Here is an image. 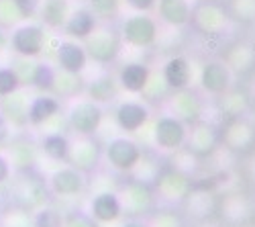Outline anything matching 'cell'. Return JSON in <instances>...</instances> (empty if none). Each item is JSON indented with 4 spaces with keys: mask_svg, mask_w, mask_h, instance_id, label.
<instances>
[{
    "mask_svg": "<svg viewBox=\"0 0 255 227\" xmlns=\"http://www.w3.org/2000/svg\"><path fill=\"white\" fill-rule=\"evenodd\" d=\"M121 41L135 49L153 47L159 37V23L147 12H133L121 23Z\"/></svg>",
    "mask_w": 255,
    "mask_h": 227,
    "instance_id": "cell-1",
    "label": "cell"
},
{
    "mask_svg": "<svg viewBox=\"0 0 255 227\" xmlns=\"http://www.w3.org/2000/svg\"><path fill=\"white\" fill-rule=\"evenodd\" d=\"M102 154H104L106 164H109L113 170L123 172V174L133 172L139 166V162L143 160V156H145L141 143L135 141L129 135L113 137L109 143H106V148H104Z\"/></svg>",
    "mask_w": 255,
    "mask_h": 227,
    "instance_id": "cell-2",
    "label": "cell"
},
{
    "mask_svg": "<svg viewBox=\"0 0 255 227\" xmlns=\"http://www.w3.org/2000/svg\"><path fill=\"white\" fill-rule=\"evenodd\" d=\"M188 125L174 115H159L153 121L151 139L159 152H180L188 139Z\"/></svg>",
    "mask_w": 255,
    "mask_h": 227,
    "instance_id": "cell-3",
    "label": "cell"
},
{
    "mask_svg": "<svg viewBox=\"0 0 255 227\" xmlns=\"http://www.w3.org/2000/svg\"><path fill=\"white\" fill-rule=\"evenodd\" d=\"M84 49L88 53V59H92L94 64L109 66L119 59L121 49H123V41L117 31H113L109 27H98L84 41Z\"/></svg>",
    "mask_w": 255,
    "mask_h": 227,
    "instance_id": "cell-4",
    "label": "cell"
},
{
    "mask_svg": "<svg viewBox=\"0 0 255 227\" xmlns=\"http://www.w3.org/2000/svg\"><path fill=\"white\" fill-rule=\"evenodd\" d=\"M10 195L14 197V205L18 209H35L41 207L43 201L47 199V187L39 176H35L29 168L18 172V180L10 189Z\"/></svg>",
    "mask_w": 255,
    "mask_h": 227,
    "instance_id": "cell-5",
    "label": "cell"
},
{
    "mask_svg": "<svg viewBox=\"0 0 255 227\" xmlns=\"http://www.w3.org/2000/svg\"><path fill=\"white\" fill-rule=\"evenodd\" d=\"M102 119H104V109L90 98L74 102V107L68 113V123L72 131L76 135H86V137L94 135L100 129Z\"/></svg>",
    "mask_w": 255,
    "mask_h": 227,
    "instance_id": "cell-6",
    "label": "cell"
},
{
    "mask_svg": "<svg viewBox=\"0 0 255 227\" xmlns=\"http://www.w3.org/2000/svg\"><path fill=\"white\" fill-rule=\"evenodd\" d=\"M10 47L20 57H39L45 47V27L43 25H23L16 27L10 35Z\"/></svg>",
    "mask_w": 255,
    "mask_h": 227,
    "instance_id": "cell-7",
    "label": "cell"
},
{
    "mask_svg": "<svg viewBox=\"0 0 255 227\" xmlns=\"http://www.w3.org/2000/svg\"><path fill=\"white\" fill-rule=\"evenodd\" d=\"M149 121H151V109L141 100H123L115 109L117 127L127 135L139 133Z\"/></svg>",
    "mask_w": 255,
    "mask_h": 227,
    "instance_id": "cell-8",
    "label": "cell"
},
{
    "mask_svg": "<svg viewBox=\"0 0 255 227\" xmlns=\"http://www.w3.org/2000/svg\"><path fill=\"white\" fill-rule=\"evenodd\" d=\"M159 78L167 86L169 92H180L192 86L194 82V66L192 61L184 55H172L161 64V74Z\"/></svg>",
    "mask_w": 255,
    "mask_h": 227,
    "instance_id": "cell-9",
    "label": "cell"
},
{
    "mask_svg": "<svg viewBox=\"0 0 255 227\" xmlns=\"http://www.w3.org/2000/svg\"><path fill=\"white\" fill-rule=\"evenodd\" d=\"M231 82H233V74L225 61L212 59L200 68L198 84L202 92H206L208 96H225L231 90Z\"/></svg>",
    "mask_w": 255,
    "mask_h": 227,
    "instance_id": "cell-10",
    "label": "cell"
},
{
    "mask_svg": "<svg viewBox=\"0 0 255 227\" xmlns=\"http://www.w3.org/2000/svg\"><path fill=\"white\" fill-rule=\"evenodd\" d=\"M190 23H194V27L206 35H217L227 27V12L212 0H200L196 6H192Z\"/></svg>",
    "mask_w": 255,
    "mask_h": 227,
    "instance_id": "cell-11",
    "label": "cell"
},
{
    "mask_svg": "<svg viewBox=\"0 0 255 227\" xmlns=\"http://www.w3.org/2000/svg\"><path fill=\"white\" fill-rule=\"evenodd\" d=\"M102 158V148L100 143L86 135H78V141L72 143L70 148V158L68 162H72V166L80 172H92L98 168Z\"/></svg>",
    "mask_w": 255,
    "mask_h": 227,
    "instance_id": "cell-12",
    "label": "cell"
},
{
    "mask_svg": "<svg viewBox=\"0 0 255 227\" xmlns=\"http://www.w3.org/2000/svg\"><path fill=\"white\" fill-rule=\"evenodd\" d=\"M88 53L84 49V43L74 39H63L57 45V66L63 74L80 76L88 68Z\"/></svg>",
    "mask_w": 255,
    "mask_h": 227,
    "instance_id": "cell-13",
    "label": "cell"
},
{
    "mask_svg": "<svg viewBox=\"0 0 255 227\" xmlns=\"http://www.w3.org/2000/svg\"><path fill=\"white\" fill-rule=\"evenodd\" d=\"M151 68L143 64V61H129L125 64L119 74H117V82H119V88L127 94H143L149 86V80H151Z\"/></svg>",
    "mask_w": 255,
    "mask_h": 227,
    "instance_id": "cell-14",
    "label": "cell"
},
{
    "mask_svg": "<svg viewBox=\"0 0 255 227\" xmlns=\"http://www.w3.org/2000/svg\"><path fill=\"white\" fill-rule=\"evenodd\" d=\"M217 146H219V131L212 125H208V123L196 121L192 129H188V139L184 148H188V152L192 156L204 158L215 152Z\"/></svg>",
    "mask_w": 255,
    "mask_h": 227,
    "instance_id": "cell-15",
    "label": "cell"
},
{
    "mask_svg": "<svg viewBox=\"0 0 255 227\" xmlns=\"http://www.w3.org/2000/svg\"><path fill=\"white\" fill-rule=\"evenodd\" d=\"M169 111H172L169 115L178 117L186 125H194L202 115V98L190 88L174 92V96L169 98Z\"/></svg>",
    "mask_w": 255,
    "mask_h": 227,
    "instance_id": "cell-16",
    "label": "cell"
},
{
    "mask_svg": "<svg viewBox=\"0 0 255 227\" xmlns=\"http://www.w3.org/2000/svg\"><path fill=\"white\" fill-rule=\"evenodd\" d=\"M96 29H98V18L94 16V12L88 6L72 10L66 18V23H63V27H61V31L66 33L68 39L80 41V43H84V41H86Z\"/></svg>",
    "mask_w": 255,
    "mask_h": 227,
    "instance_id": "cell-17",
    "label": "cell"
},
{
    "mask_svg": "<svg viewBox=\"0 0 255 227\" xmlns=\"http://www.w3.org/2000/svg\"><path fill=\"white\" fill-rule=\"evenodd\" d=\"M155 10L159 12L161 23L172 29H184L192 18V2L190 0H157Z\"/></svg>",
    "mask_w": 255,
    "mask_h": 227,
    "instance_id": "cell-18",
    "label": "cell"
},
{
    "mask_svg": "<svg viewBox=\"0 0 255 227\" xmlns=\"http://www.w3.org/2000/svg\"><path fill=\"white\" fill-rule=\"evenodd\" d=\"M49 187L59 197H76L86 187V178H84V172L76 170L74 166H68L53 172V176L49 178Z\"/></svg>",
    "mask_w": 255,
    "mask_h": 227,
    "instance_id": "cell-19",
    "label": "cell"
},
{
    "mask_svg": "<svg viewBox=\"0 0 255 227\" xmlns=\"http://www.w3.org/2000/svg\"><path fill=\"white\" fill-rule=\"evenodd\" d=\"M123 201L121 195L111 193V191H104L100 195H96L90 203V217L100 221V223H111L117 221L123 215Z\"/></svg>",
    "mask_w": 255,
    "mask_h": 227,
    "instance_id": "cell-20",
    "label": "cell"
},
{
    "mask_svg": "<svg viewBox=\"0 0 255 227\" xmlns=\"http://www.w3.org/2000/svg\"><path fill=\"white\" fill-rule=\"evenodd\" d=\"M59 111H61V102L55 96L45 92V94L31 100V105L27 107V121L31 125L39 127V125H43V123H47L49 119H53Z\"/></svg>",
    "mask_w": 255,
    "mask_h": 227,
    "instance_id": "cell-21",
    "label": "cell"
},
{
    "mask_svg": "<svg viewBox=\"0 0 255 227\" xmlns=\"http://www.w3.org/2000/svg\"><path fill=\"white\" fill-rule=\"evenodd\" d=\"M119 82L113 74H100L96 76L94 80L88 82L86 86V96L94 102H98V105H102V102H111L119 96Z\"/></svg>",
    "mask_w": 255,
    "mask_h": 227,
    "instance_id": "cell-22",
    "label": "cell"
},
{
    "mask_svg": "<svg viewBox=\"0 0 255 227\" xmlns=\"http://www.w3.org/2000/svg\"><path fill=\"white\" fill-rule=\"evenodd\" d=\"M121 201H123V209H129L133 213H141L151 205V191L147 187V182L133 180L125 187Z\"/></svg>",
    "mask_w": 255,
    "mask_h": 227,
    "instance_id": "cell-23",
    "label": "cell"
},
{
    "mask_svg": "<svg viewBox=\"0 0 255 227\" xmlns=\"http://www.w3.org/2000/svg\"><path fill=\"white\" fill-rule=\"evenodd\" d=\"M157 189L167 197V199H182L190 191V178L180 172V170H167L163 174H157Z\"/></svg>",
    "mask_w": 255,
    "mask_h": 227,
    "instance_id": "cell-24",
    "label": "cell"
},
{
    "mask_svg": "<svg viewBox=\"0 0 255 227\" xmlns=\"http://www.w3.org/2000/svg\"><path fill=\"white\" fill-rule=\"evenodd\" d=\"M68 14H70L68 0H41L39 16H41V23L47 29H55V31L61 29Z\"/></svg>",
    "mask_w": 255,
    "mask_h": 227,
    "instance_id": "cell-25",
    "label": "cell"
},
{
    "mask_svg": "<svg viewBox=\"0 0 255 227\" xmlns=\"http://www.w3.org/2000/svg\"><path fill=\"white\" fill-rule=\"evenodd\" d=\"M70 148H72V141L61 133H47L41 139V150H43V154L55 162H68Z\"/></svg>",
    "mask_w": 255,
    "mask_h": 227,
    "instance_id": "cell-26",
    "label": "cell"
},
{
    "mask_svg": "<svg viewBox=\"0 0 255 227\" xmlns=\"http://www.w3.org/2000/svg\"><path fill=\"white\" fill-rule=\"evenodd\" d=\"M223 141L233 150H247L253 143V131L245 123L235 121L223 131Z\"/></svg>",
    "mask_w": 255,
    "mask_h": 227,
    "instance_id": "cell-27",
    "label": "cell"
},
{
    "mask_svg": "<svg viewBox=\"0 0 255 227\" xmlns=\"http://www.w3.org/2000/svg\"><path fill=\"white\" fill-rule=\"evenodd\" d=\"M29 82L37 90L51 92V90H55V84H57V72L49 64H43V61H41V64H35L31 68Z\"/></svg>",
    "mask_w": 255,
    "mask_h": 227,
    "instance_id": "cell-28",
    "label": "cell"
},
{
    "mask_svg": "<svg viewBox=\"0 0 255 227\" xmlns=\"http://www.w3.org/2000/svg\"><path fill=\"white\" fill-rule=\"evenodd\" d=\"M121 2L123 0H88V8L94 12L96 18H115L121 10Z\"/></svg>",
    "mask_w": 255,
    "mask_h": 227,
    "instance_id": "cell-29",
    "label": "cell"
},
{
    "mask_svg": "<svg viewBox=\"0 0 255 227\" xmlns=\"http://www.w3.org/2000/svg\"><path fill=\"white\" fill-rule=\"evenodd\" d=\"M23 80H20L18 72L12 70V68H0V96H10L14 94Z\"/></svg>",
    "mask_w": 255,
    "mask_h": 227,
    "instance_id": "cell-30",
    "label": "cell"
},
{
    "mask_svg": "<svg viewBox=\"0 0 255 227\" xmlns=\"http://www.w3.org/2000/svg\"><path fill=\"white\" fill-rule=\"evenodd\" d=\"M33 227H63V217L55 209L41 207L33 217Z\"/></svg>",
    "mask_w": 255,
    "mask_h": 227,
    "instance_id": "cell-31",
    "label": "cell"
},
{
    "mask_svg": "<svg viewBox=\"0 0 255 227\" xmlns=\"http://www.w3.org/2000/svg\"><path fill=\"white\" fill-rule=\"evenodd\" d=\"M0 227H33V219L29 217V211L14 207V209L6 211V215H2Z\"/></svg>",
    "mask_w": 255,
    "mask_h": 227,
    "instance_id": "cell-32",
    "label": "cell"
},
{
    "mask_svg": "<svg viewBox=\"0 0 255 227\" xmlns=\"http://www.w3.org/2000/svg\"><path fill=\"white\" fill-rule=\"evenodd\" d=\"M8 2L14 6L18 18H33L39 14L41 0H8Z\"/></svg>",
    "mask_w": 255,
    "mask_h": 227,
    "instance_id": "cell-33",
    "label": "cell"
},
{
    "mask_svg": "<svg viewBox=\"0 0 255 227\" xmlns=\"http://www.w3.org/2000/svg\"><path fill=\"white\" fill-rule=\"evenodd\" d=\"M233 12L237 18L251 20L255 18V0H235L233 2Z\"/></svg>",
    "mask_w": 255,
    "mask_h": 227,
    "instance_id": "cell-34",
    "label": "cell"
},
{
    "mask_svg": "<svg viewBox=\"0 0 255 227\" xmlns=\"http://www.w3.org/2000/svg\"><path fill=\"white\" fill-rule=\"evenodd\" d=\"M63 227H96L94 219L84 213H72L70 217L63 219Z\"/></svg>",
    "mask_w": 255,
    "mask_h": 227,
    "instance_id": "cell-35",
    "label": "cell"
},
{
    "mask_svg": "<svg viewBox=\"0 0 255 227\" xmlns=\"http://www.w3.org/2000/svg\"><path fill=\"white\" fill-rule=\"evenodd\" d=\"M123 2L133 12H147V14H151L157 6V0H123Z\"/></svg>",
    "mask_w": 255,
    "mask_h": 227,
    "instance_id": "cell-36",
    "label": "cell"
},
{
    "mask_svg": "<svg viewBox=\"0 0 255 227\" xmlns=\"http://www.w3.org/2000/svg\"><path fill=\"white\" fill-rule=\"evenodd\" d=\"M8 176H10V164H8V160L4 156H0V184L6 182Z\"/></svg>",
    "mask_w": 255,
    "mask_h": 227,
    "instance_id": "cell-37",
    "label": "cell"
},
{
    "mask_svg": "<svg viewBox=\"0 0 255 227\" xmlns=\"http://www.w3.org/2000/svg\"><path fill=\"white\" fill-rule=\"evenodd\" d=\"M6 137H8V123L2 115H0V143H2Z\"/></svg>",
    "mask_w": 255,
    "mask_h": 227,
    "instance_id": "cell-38",
    "label": "cell"
},
{
    "mask_svg": "<svg viewBox=\"0 0 255 227\" xmlns=\"http://www.w3.org/2000/svg\"><path fill=\"white\" fill-rule=\"evenodd\" d=\"M125 227H147V225H143V223H139V221H129Z\"/></svg>",
    "mask_w": 255,
    "mask_h": 227,
    "instance_id": "cell-39",
    "label": "cell"
},
{
    "mask_svg": "<svg viewBox=\"0 0 255 227\" xmlns=\"http://www.w3.org/2000/svg\"><path fill=\"white\" fill-rule=\"evenodd\" d=\"M6 45V37H4V33L0 31V51H2V47Z\"/></svg>",
    "mask_w": 255,
    "mask_h": 227,
    "instance_id": "cell-40",
    "label": "cell"
}]
</instances>
